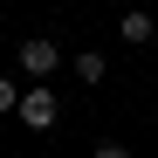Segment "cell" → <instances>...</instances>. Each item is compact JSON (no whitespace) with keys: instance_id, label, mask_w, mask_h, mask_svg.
I'll return each instance as SVG.
<instances>
[{"instance_id":"3957f363","label":"cell","mask_w":158,"mask_h":158,"mask_svg":"<svg viewBox=\"0 0 158 158\" xmlns=\"http://www.w3.org/2000/svg\"><path fill=\"white\" fill-rule=\"evenodd\" d=\"M151 35H158V21H151V14H138V7H131V14H124V41H151Z\"/></svg>"},{"instance_id":"277c9868","label":"cell","mask_w":158,"mask_h":158,"mask_svg":"<svg viewBox=\"0 0 158 158\" xmlns=\"http://www.w3.org/2000/svg\"><path fill=\"white\" fill-rule=\"evenodd\" d=\"M76 76H83V83H103V55H96V48H83V55H76Z\"/></svg>"},{"instance_id":"6da1fadb","label":"cell","mask_w":158,"mask_h":158,"mask_svg":"<svg viewBox=\"0 0 158 158\" xmlns=\"http://www.w3.org/2000/svg\"><path fill=\"white\" fill-rule=\"evenodd\" d=\"M21 69H28L35 83H48V76L62 69V48H55V41H41V35H35V41H21Z\"/></svg>"},{"instance_id":"8992f818","label":"cell","mask_w":158,"mask_h":158,"mask_svg":"<svg viewBox=\"0 0 158 158\" xmlns=\"http://www.w3.org/2000/svg\"><path fill=\"white\" fill-rule=\"evenodd\" d=\"M89 158H131V151H124V144H96Z\"/></svg>"},{"instance_id":"5b68a950","label":"cell","mask_w":158,"mask_h":158,"mask_svg":"<svg viewBox=\"0 0 158 158\" xmlns=\"http://www.w3.org/2000/svg\"><path fill=\"white\" fill-rule=\"evenodd\" d=\"M0 110H21V89L7 83V76H0Z\"/></svg>"},{"instance_id":"7a4b0ae2","label":"cell","mask_w":158,"mask_h":158,"mask_svg":"<svg viewBox=\"0 0 158 158\" xmlns=\"http://www.w3.org/2000/svg\"><path fill=\"white\" fill-rule=\"evenodd\" d=\"M21 124H35V131H48V124H55V96H48V83L21 89Z\"/></svg>"}]
</instances>
